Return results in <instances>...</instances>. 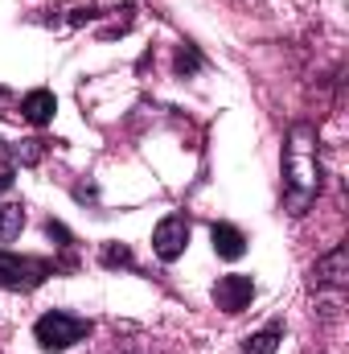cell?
Segmentation results:
<instances>
[{
    "label": "cell",
    "instance_id": "6da1fadb",
    "mask_svg": "<svg viewBox=\"0 0 349 354\" xmlns=\"http://www.w3.org/2000/svg\"><path fill=\"white\" fill-rule=\"evenodd\" d=\"M321 194V157H317V132L308 124H296L283 145V206L288 214H304Z\"/></svg>",
    "mask_w": 349,
    "mask_h": 354
},
{
    "label": "cell",
    "instance_id": "52a82bcc",
    "mask_svg": "<svg viewBox=\"0 0 349 354\" xmlns=\"http://www.w3.org/2000/svg\"><path fill=\"white\" fill-rule=\"evenodd\" d=\"M317 284H321V288H341V284H346V248H333V252L317 264Z\"/></svg>",
    "mask_w": 349,
    "mask_h": 354
},
{
    "label": "cell",
    "instance_id": "5b68a950",
    "mask_svg": "<svg viewBox=\"0 0 349 354\" xmlns=\"http://www.w3.org/2000/svg\"><path fill=\"white\" fill-rule=\"evenodd\" d=\"M251 297H255V280L251 276H222L218 284H214V301H218V309H226V313H243L247 305H251Z\"/></svg>",
    "mask_w": 349,
    "mask_h": 354
},
{
    "label": "cell",
    "instance_id": "3957f363",
    "mask_svg": "<svg viewBox=\"0 0 349 354\" xmlns=\"http://www.w3.org/2000/svg\"><path fill=\"white\" fill-rule=\"evenodd\" d=\"M46 276H50V264H46V260H29V256L0 252V288L29 292V288H37Z\"/></svg>",
    "mask_w": 349,
    "mask_h": 354
},
{
    "label": "cell",
    "instance_id": "8fae6325",
    "mask_svg": "<svg viewBox=\"0 0 349 354\" xmlns=\"http://www.w3.org/2000/svg\"><path fill=\"white\" fill-rule=\"evenodd\" d=\"M103 264H132V252H128V248H123V243H107V248H103Z\"/></svg>",
    "mask_w": 349,
    "mask_h": 354
},
{
    "label": "cell",
    "instance_id": "277c9868",
    "mask_svg": "<svg viewBox=\"0 0 349 354\" xmlns=\"http://www.w3.org/2000/svg\"><path fill=\"white\" fill-rule=\"evenodd\" d=\"M185 243H189V223H185V214H169V218L157 223V231H152V252H157L165 264H173L177 256L185 252Z\"/></svg>",
    "mask_w": 349,
    "mask_h": 354
},
{
    "label": "cell",
    "instance_id": "30bf717a",
    "mask_svg": "<svg viewBox=\"0 0 349 354\" xmlns=\"http://www.w3.org/2000/svg\"><path fill=\"white\" fill-rule=\"evenodd\" d=\"M21 227H25V206H21V202H4V206H0V243L17 239Z\"/></svg>",
    "mask_w": 349,
    "mask_h": 354
},
{
    "label": "cell",
    "instance_id": "7c38bea8",
    "mask_svg": "<svg viewBox=\"0 0 349 354\" xmlns=\"http://www.w3.org/2000/svg\"><path fill=\"white\" fill-rule=\"evenodd\" d=\"M8 185H12V161H8V153L0 145V189H8Z\"/></svg>",
    "mask_w": 349,
    "mask_h": 354
},
{
    "label": "cell",
    "instance_id": "ba28073f",
    "mask_svg": "<svg viewBox=\"0 0 349 354\" xmlns=\"http://www.w3.org/2000/svg\"><path fill=\"white\" fill-rule=\"evenodd\" d=\"M54 91H29L25 95V103H21V115L29 120V124H50V115H54Z\"/></svg>",
    "mask_w": 349,
    "mask_h": 354
},
{
    "label": "cell",
    "instance_id": "7a4b0ae2",
    "mask_svg": "<svg viewBox=\"0 0 349 354\" xmlns=\"http://www.w3.org/2000/svg\"><path fill=\"white\" fill-rule=\"evenodd\" d=\"M87 334H90V322L66 313V309H50V313H41L37 326H33V338L41 342V351H70V346L83 342Z\"/></svg>",
    "mask_w": 349,
    "mask_h": 354
},
{
    "label": "cell",
    "instance_id": "8992f818",
    "mask_svg": "<svg viewBox=\"0 0 349 354\" xmlns=\"http://www.w3.org/2000/svg\"><path fill=\"white\" fill-rule=\"evenodd\" d=\"M210 239H214V252L222 260H243V252H247V235L239 227H230V223H214Z\"/></svg>",
    "mask_w": 349,
    "mask_h": 354
},
{
    "label": "cell",
    "instance_id": "9c48e42d",
    "mask_svg": "<svg viewBox=\"0 0 349 354\" xmlns=\"http://www.w3.org/2000/svg\"><path fill=\"white\" fill-rule=\"evenodd\" d=\"M279 338H283V326H279V322H271V326H263L259 334H251V338H247L243 354H275Z\"/></svg>",
    "mask_w": 349,
    "mask_h": 354
}]
</instances>
